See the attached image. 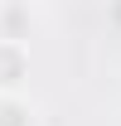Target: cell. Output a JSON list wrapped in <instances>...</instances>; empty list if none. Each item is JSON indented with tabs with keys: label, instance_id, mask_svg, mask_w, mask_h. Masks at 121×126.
Returning <instances> with one entry per match:
<instances>
[{
	"label": "cell",
	"instance_id": "cell-1",
	"mask_svg": "<svg viewBox=\"0 0 121 126\" xmlns=\"http://www.w3.org/2000/svg\"><path fill=\"white\" fill-rule=\"evenodd\" d=\"M29 82V53L19 39H0V97H15Z\"/></svg>",
	"mask_w": 121,
	"mask_h": 126
},
{
	"label": "cell",
	"instance_id": "cell-2",
	"mask_svg": "<svg viewBox=\"0 0 121 126\" xmlns=\"http://www.w3.org/2000/svg\"><path fill=\"white\" fill-rule=\"evenodd\" d=\"M0 126H34V111H29V102L24 97H0Z\"/></svg>",
	"mask_w": 121,
	"mask_h": 126
},
{
	"label": "cell",
	"instance_id": "cell-3",
	"mask_svg": "<svg viewBox=\"0 0 121 126\" xmlns=\"http://www.w3.org/2000/svg\"><path fill=\"white\" fill-rule=\"evenodd\" d=\"M19 5H29V0H19Z\"/></svg>",
	"mask_w": 121,
	"mask_h": 126
}]
</instances>
